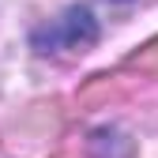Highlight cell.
I'll list each match as a JSON object with an SVG mask.
<instances>
[{"label": "cell", "mask_w": 158, "mask_h": 158, "mask_svg": "<svg viewBox=\"0 0 158 158\" xmlns=\"http://www.w3.org/2000/svg\"><path fill=\"white\" fill-rule=\"evenodd\" d=\"M34 49L38 53H56V49H87L98 42V19L87 4H75L68 8L60 19H53V23L38 27L34 30Z\"/></svg>", "instance_id": "cell-1"}, {"label": "cell", "mask_w": 158, "mask_h": 158, "mask_svg": "<svg viewBox=\"0 0 158 158\" xmlns=\"http://www.w3.org/2000/svg\"><path fill=\"white\" fill-rule=\"evenodd\" d=\"M117 4H128V0H117Z\"/></svg>", "instance_id": "cell-2"}]
</instances>
